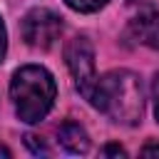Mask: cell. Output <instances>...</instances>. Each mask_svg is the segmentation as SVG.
<instances>
[{
    "mask_svg": "<svg viewBox=\"0 0 159 159\" xmlns=\"http://www.w3.org/2000/svg\"><path fill=\"white\" fill-rule=\"evenodd\" d=\"M104 154H114V157H127V152H124L122 147H117V144H109V147H104Z\"/></svg>",
    "mask_w": 159,
    "mask_h": 159,
    "instance_id": "obj_11",
    "label": "cell"
},
{
    "mask_svg": "<svg viewBox=\"0 0 159 159\" xmlns=\"http://www.w3.org/2000/svg\"><path fill=\"white\" fill-rule=\"evenodd\" d=\"M57 139L70 154H87V149H89V137H87L84 127H80L77 122H65L57 129Z\"/></svg>",
    "mask_w": 159,
    "mask_h": 159,
    "instance_id": "obj_6",
    "label": "cell"
},
{
    "mask_svg": "<svg viewBox=\"0 0 159 159\" xmlns=\"http://www.w3.org/2000/svg\"><path fill=\"white\" fill-rule=\"evenodd\" d=\"M5 52H7V32H5V22L0 17V62L5 60Z\"/></svg>",
    "mask_w": 159,
    "mask_h": 159,
    "instance_id": "obj_10",
    "label": "cell"
},
{
    "mask_svg": "<svg viewBox=\"0 0 159 159\" xmlns=\"http://www.w3.org/2000/svg\"><path fill=\"white\" fill-rule=\"evenodd\" d=\"M37 139H40V137H32V134H27V137H25V142H27V147H30V149H32L35 154H47V149H45V144H42V142H37Z\"/></svg>",
    "mask_w": 159,
    "mask_h": 159,
    "instance_id": "obj_8",
    "label": "cell"
},
{
    "mask_svg": "<svg viewBox=\"0 0 159 159\" xmlns=\"http://www.w3.org/2000/svg\"><path fill=\"white\" fill-rule=\"evenodd\" d=\"M152 99H154V117H157V122H159V75H157L154 82H152Z\"/></svg>",
    "mask_w": 159,
    "mask_h": 159,
    "instance_id": "obj_9",
    "label": "cell"
},
{
    "mask_svg": "<svg viewBox=\"0 0 159 159\" xmlns=\"http://www.w3.org/2000/svg\"><path fill=\"white\" fill-rule=\"evenodd\" d=\"M89 104L117 124H137L144 112L142 80L129 70H112L97 80Z\"/></svg>",
    "mask_w": 159,
    "mask_h": 159,
    "instance_id": "obj_1",
    "label": "cell"
},
{
    "mask_svg": "<svg viewBox=\"0 0 159 159\" xmlns=\"http://www.w3.org/2000/svg\"><path fill=\"white\" fill-rule=\"evenodd\" d=\"M20 30H22V40L30 47L47 50L62 35V17L52 10H47V7H35L22 17Z\"/></svg>",
    "mask_w": 159,
    "mask_h": 159,
    "instance_id": "obj_4",
    "label": "cell"
},
{
    "mask_svg": "<svg viewBox=\"0 0 159 159\" xmlns=\"http://www.w3.org/2000/svg\"><path fill=\"white\" fill-rule=\"evenodd\" d=\"M127 35L152 50H159V12L157 10H144L139 12L134 20H129V30Z\"/></svg>",
    "mask_w": 159,
    "mask_h": 159,
    "instance_id": "obj_5",
    "label": "cell"
},
{
    "mask_svg": "<svg viewBox=\"0 0 159 159\" xmlns=\"http://www.w3.org/2000/svg\"><path fill=\"white\" fill-rule=\"evenodd\" d=\"M10 97L17 117L27 124H37L40 119L47 117V112L55 104L57 97L55 77L40 65H25L12 75Z\"/></svg>",
    "mask_w": 159,
    "mask_h": 159,
    "instance_id": "obj_2",
    "label": "cell"
},
{
    "mask_svg": "<svg viewBox=\"0 0 159 159\" xmlns=\"http://www.w3.org/2000/svg\"><path fill=\"white\" fill-rule=\"evenodd\" d=\"M142 154H144V157H152V154H159V144H147V147L142 149Z\"/></svg>",
    "mask_w": 159,
    "mask_h": 159,
    "instance_id": "obj_12",
    "label": "cell"
},
{
    "mask_svg": "<svg viewBox=\"0 0 159 159\" xmlns=\"http://www.w3.org/2000/svg\"><path fill=\"white\" fill-rule=\"evenodd\" d=\"M65 62L75 77V84L80 89V94L89 102L94 89H97V70H94V50L89 45L87 37H72L65 45Z\"/></svg>",
    "mask_w": 159,
    "mask_h": 159,
    "instance_id": "obj_3",
    "label": "cell"
},
{
    "mask_svg": "<svg viewBox=\"0 0 159 159\" xmlns=\"http://www.w3.org/2000/svg\"><path fill=\"white\" fill-rule=\"evenodd\" d=\"M72 10H77V12H97V10H102L109 0H65Z\"/></svg>",
    "mask_w": 159,
    "mask_h": 159,
    "instance_id": "obj_7",
    "label": "cell"
}]
</instances>
